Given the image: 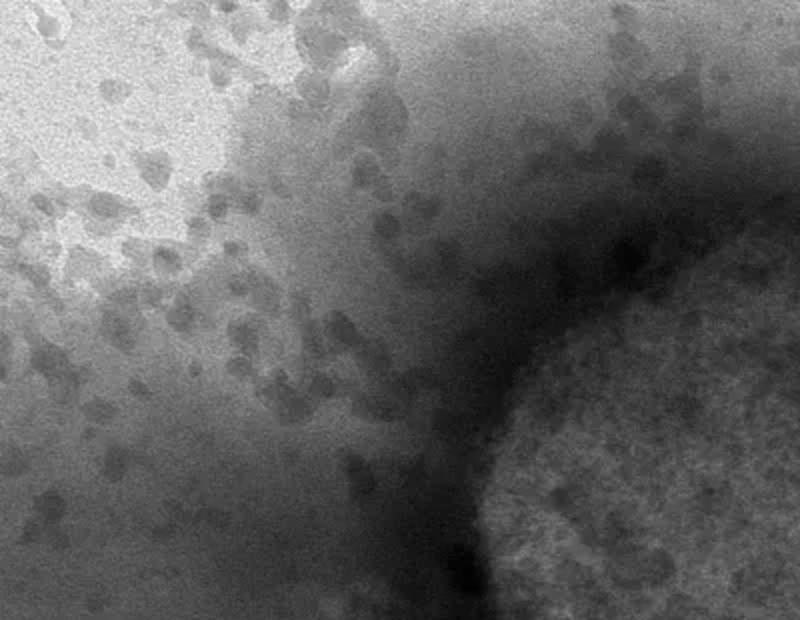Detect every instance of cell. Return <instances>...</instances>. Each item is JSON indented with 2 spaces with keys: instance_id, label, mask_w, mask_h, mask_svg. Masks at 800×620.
<instances>
[{
  "instance_id": "6da1fadb",
  "label": "cell",
  "mask_w": 800,
  "mask_h": 620,
  "mask_svg": "<svg viewBox=\"0 0 800 620\" xmlns=\"http://www.w3.org/2000/svg\"><path fill=\"white\" fill-rule=\"evenodd\" d=\"M32 362H35V366H37L38 370H42L44 375L50 376L60 375L66 368L64 353L60 348H55V346H44V348L37 350L35 357H32Z\"/></svg>"
},
{
  "instance_id": "7a4b0ae2",
  "label": "cell",
  "mask_w": 800,
  "mask_h": 620,
  "mask_svg": "<svg viewBox=\"0 0 800 620\" xmlns=\"http://www.w3.org/2000/svg\"><path fill=\"white\" fill-rule=\"evenodd\" d=\"M104 332H106V337L111 339L114 346H118L122 350L132 348L131 326L122 320V317H118L114 312L104 314Z\"/></svg>"
},
{
  "instance_id": "3957f363",
  "label": "cell",
  "mask_w": 800,
  "mask_h": 620,
  "mask_svg": "<svg viewBox=\"0 0 800 620\" xmlns=\"http://www.w3.org/2000/svg\"><path fill=\"white\" fill-rule=\"evenodd\" d=\"M328 332L335 337L338 342H344V344H356V330H354L353 322L346 319L344 314L335 312L328 317Z\"/></svg>"
},
{
  "instance_id": "277c9868",
  "label": "cell",
  "mask_w": 800,
  "mask_h": 620,
  "mask_svg": "<svg viewBox=\"0 0 800 620\" xmlns=\"http://www.w3.org/2000/svg\"><path fill=\"white\" fill-rule=\"evenodd\" d=\"M230 339L234 340V344L241 346L244 353H254L257 350V337L244 324H232L230 326Z\"/></svg>"
},
{
  "instance_id": "5b68a950",
  "label": "cell",
  "mask_w": 800,
  "mask_h": 620,
  "mask_svg": "<svg viewBox=\"0 0 800 620\" xmlns=\"http://www.w3.org/2000/svg\"><path fill=\"white\" fill-rule=\"evenodd\" d=\"M300 91L304 93V96L308 98V100H315V102H318L324 94L328 93V88H326V82L324 80H320L318 76H313V75H304L302 76V82H300Z\"/></svg>"
},
{
  "instance_id": "8992f818",
  "label": "cell",
  "mask_w": 800,
  "mask_h": 620,
  "mask_svg": "<svg viewBox=\"0 0 800 620\" xmlns=\"http://www.w3.org/2000/svg\"><path fill=\"white\" fill-rule=\"evenodd\" d=\"M142 176L149 180L150 185L154 187H162L167 182L168 169L162 162H154V160H147V165L142 167Z\"/></svg>"
}]
</instances>
